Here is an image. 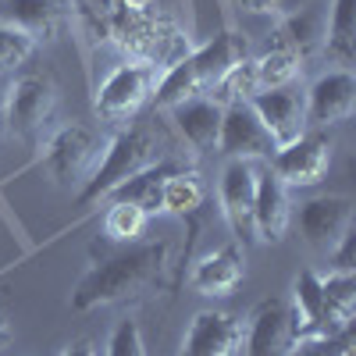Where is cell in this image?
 Listing matches in <instances>:
<instances>
[{
    "mask_svg": "<svg viewBox=\"0 0 356 356\" xmlns=\"http://www.w3.org/2000/svg\"><path fill=\"white\" fill-rule=\"evenodd\" d=\"M168 253L171 243H129V250L114 253L107 260H100L97 267H89L82 275V282L72 292V310L86 314V310H100V307H114L136 300L146 289H154L164 282L168 271Z\"/></svg>",
    "mask_w": 356,
    "mask_h": 356,
    "instance_id": "obj_1",
    "label": "cell"
},
{
    "mask_svg": "<svg viewBox=\"0 0 356 356\" xmlns=\"http://www.w3.org/2000/svg\"><path fill=\"white\" fill-rule=\"evenodd\" d=\"M107 43L125 54V61H150L168 72L193 50L189 33L150 0H122L107 15Z\"/></svg>",
    "mask_w": 356,
    "mask_h": 356,
    "instance_id": "obj_2",
    "label": "cell"
},
{
    "mask_svg": "<svg viewBox=\"0 0 356 356\" xmlns=\"http://www.w3.org/2000/svg\"><path fill=\"white\" fill-rule=\"evenodd\" d=\"M164 157H171V143H168V132L157 125V118H143V122L122 125L118 136L107 143L100 164L82 178V189L75 193V207H93V203L107 200L122 182L161 164Z\"/></svg>",
    "mask_w": 356,
    "mask_h": 356,
    "instance_id": "obj_3",
    "label": "cell"
},
{
    "mask_svg": "<svg viewBox=\"0 0 356 356\" xmlns=\"http://www.w3.org/2000/svg\"><path fill=\"white\" fill-rule=\"evenodd\" d=\"M246 57V40L239 33H232V29H221L214 40H207L203 47L189 50L182 61H175L157 89H154V107L157 111H171L175 104L182 100H193V97H207L211 89L218 86V79Z\"/></svg>",
    "mask_w": 356,
    "mask_h": 356,
    "instance_id": "obj_4",
    "label": "cell"
},
{
    "mask_svg": "<svg viewBox=\"0 0 356 356\" xmlns=\"http://www.w3.org/2000/svg\"><path fill=\"white\" fill-rule=\"evenodd\" d=\"M161 75L164 72L150 61H122L97 86V97H93L97 114L111 125H129L143 111V104L154 100V89H157Z\"/></svg>",
    "mask_w": 356,
    "mask_h": 356,
    "instance_id": "obj_5",
    "label": "cell"
},
{
    "mask_svg": "<svg viewBox=\"0 0 356 356\" xmlns=\"http://www.w3.org/2000/svg\"><path fill=\"white\" fill-rule=\"evenodd\" d=\"M57 107V86L47 72H22L11 86H8V104H4V118L11 136L36 143L40 132L50 125Z\"/></svg>",
    "mask_w": 356,
    "mask_h": 356,
    "instance_id": "obj_6",
    "label": "cell"
},
{
    "mask_svg": "<svg viewBox=\"0 0 356 356\" xmlns=\"http://www.w3.org/2000/svg\"><path fill=\"white\" fill-rule=\"evenodd\" d=\"M332 154L335 143L324 132H303L300 139H292L289 146H278V150L267 157V168H271L285 189H310L317 186L332 168Z\"/></svg>",
    "mask_w": 356,
    "mask_h": 356,
    "instance_id": "obj_7",
    "label": "cell"
},
{
    "mask_svg": "<svg viewBox=\"0 0 356 356\" xmlns=\"http://www.w3.org/2000/svg\"><path fill=\"white\" fill-rule=\"evenodd\" d=\"M243 349L246 356H292L300 349L292 307L285 296H267L253 307V314L246 317Z\"/></svg>",
    "mask_w": 356,
    "mask_h": 356,
    "instance_id": "obj_8",
    "label": "cell"
},
{
    "mask_svg": "<svg viewBox=\"0 0 356 356\" xmlns=\"http://www.w3.org/2000/svg\"><path fill=\"white\" fill-rule=\"evenodd\" d=\"M292 321H296V339L300 342H321V339H335L342 332H349L353 324H342L328 300H324V289H321V275L303 267L292 282Z\"/></svg>",
    "mask_w": 356,
    "mask_h": 356,
    "instance_id": "obj_9",
    "label": "cell"
},
{
    "mask_svg": "<svg viewBox=\"0 0 356 356\" xmlns=\"http://www.w3.org/2000/svg\"><path fill=\"white\" fill-rule=\"evenodd\" d=\"M218 154L228 161H267L275 154V139L264 129L250 100L228 104L221 114V132H218Z\"/></svg>",
    "mask_w": 356,
    "mask_h": 356,
    "instance_id": "obj_10",
    "label": "cell"
},
{
    "mask_svg": "<svg viewBox=\"0 0 356 356\" xmlns=\"http://www.w3.org/2000/svg\"><path fill=\"white\" fill-rule=\"evenodd\" d=\"M246 321L228 310H200L189 321L178 356H239Z\"/></svg>",
    "mask_w": 356,
    "mask_h": 356,
    "instance_id": "obj_11",
    "label": "cell"
},
{
    "mask_svg": "<svg viewBox=\"0 0 356 356\" xmlns=\"http://www.w3.org/2000/svg\"><path fill=\"white\" fill-rule=\"evenodd\" d=\"M250 107L257 111L264 129L271 132L275 150L278 146H289L292 139H300L307 132V100H303L300 89H292V86L260 89V93L250 97Z\"/></svg>",
    "mask_w": 356,
    "mask_h": 356,
    "instance_id": "obj_12",
    "label": "cell"
},
{
    "mask_svg": "<svg viewBox=\"0 0 356 356\" xmlns=\"http://www.w3.org/2000/svg\"><path fill=\"white\" fill-rule=\"evenodd\" d=\"M253 193H257V168L253 161H228L218 182L221 214L235 235V243L253 239Z\"/></svg>",
    "mask_w": 356,
    "mask_h": 356,
    "instance_id": "obj_13",
    "label": "cell"
},
{
    "mask_svg": "<svg viewBox=\"0 0 356 356\" xmlns=\"http://www.w3.org/2000/svg\"><path fill=\"white\" fill-rule=\"evenodd\" d=\"M300 235L303 243L317 253H328L342 235L353 228V200L349 196H317V200H307L300 207Z\"/></svg>",
    "mask_w": 356,
    "mask_h": 356,
    "instance_id": "obj_14",
    "label": "cell"
},
{
    "mask_svg": "<svg viewBox=\"0 0 356 356\" xmlns=\"http://www.w3.org/2000/svg\"><path fill=\"white\" fill-rule=\"evenodd\" d=\"M303 100H307V125L324 129V125L346 122L356 111V75L349 68L324 72L321 79H314Z\"/></svg>",
    "mask_w": 356,
    "mask_h": 356,
    "instance_id": "obj_15",
    "label": "cell"
},
{
    "mask_svg": "<svg viewBox=\"0 0 356 356\" xmlns=\"http://www.w3.org/2000/svg\"><path fill=\"white\" fill-rule=\"evenodd\" d=\"M72 18V0H0V22L29 40H57Z\"/></svg>",
    "mask_w": 356,
    "mask_h": 356,
    "instance_id": "obj_16",
    "label": "cell"
},
{
    "mask_svg": "<svg viewBox=\"0 0 356 356\" xmlns=\"http://www.w3.org/2000/svg\"><path fill=\"white\" fill-rule=\"evenodd\" d=\"M93 154H97L93 129H86V125H65V129H57L54 139L47 143L43 164H47V171L61 186H72V182H82V175H86L89 161H93Z\"/></svg>",
    "mask_w": 356,
    "mask_h": 356,
    "instance_id": "obj_17",
    "label": "cell"
},
{
    "mask_svg": "<svg viewBox=\"0 0 356 356\" xmlns=\"http://www.w3.org/2000/svg\"><path fill=\"white\" fill-rule=\"evenodd\" d=\"M292 221L289 189L271 168H257V193H253V239L282 243Z\"/></svg>",
    "mask_w": 356,
    "mask_h": 356,
    "instance_id": "obj_18",
    "label": "cell"
},
{
    "mask_svg": "<svg viewBox=\"0 0 356 356\" xmlns=\"http://www.w3.org/2000/svg\"><path fill=\"white\" fill-rule=\"evenodd\" d=\"M221 114L225 107L214 97H193L171 107V122L196 154L218 150V132H221Z\"/></svg>",
    "mask_w": 356,
    "mask_h": 356,
    "instance_id": "obj_19",
    "label": "cell"
},
{
    "mask_svg": "<svg viewBox=\"0 0 356 356\" xmlns=\"http://www.w3.org/2000/svg\"><path fill=\"white\" fill-rule=\"evenodd\" d=\"M193 289L200 296H228L235 285L243 282V246L228 243L214 253H207L193 267Z\"/></svg>",
    "mask_w": 356,
    "mask_h": 356,
    "instance_id": "obj_20",
    "label": "cell"
},
{
    "mask_svg": "<svg viewBox=\"0 0 356 356\" xmlns=\"http://www.w3.org/2000/svg\"><path fill=\"white\" fill-rule=\"evenodd\" d=\"M178 168H182V164H178L175 157H164L161 164L146 168V171L132 175L129 182H122L107 200H111V203H136V207H143L146 214H161V189H164V178L175 175Z\"/></svg>",
    "mask_w": 356,
    "mask_h": 356,
    "instance_id": "obj_21",
    "label": "cell"
},
{
    "mask_svg": "<svg viewBox=\"0 0 356 356\" xmlns=\"http://www.w3.org/2000/svg\"><path fill=\"white\" fill-rule=\"evenodd\" d=\"M207 200V186L203 178L193 171V168H178L175 175L164 178V189H161V214H171V218H196L200 207Z\"/></svg>",
    "mask_w": 356,
    "mask_h": 356,
    "instance_id": "obj_22",
    "label": "cell"
},
{
    "mask_svg": "<svg viewBox=\"0 0 356 356\" xmlns=\"http://www.w3.org/2000/svg\"><path fill=\"white\" fill-rule=\"evenodd\" d=\"M324 54L339 68L356 61V0H332V15L324 25Z\"/></svg>",
    "mask_w": 356,
    "mask_h": 356,
    "instance_id": "obj_23",
    "label": "cell"
},
{
    "mask_svg": "<svg viewBox=\"0 0 356 356\" xmlns=\"http://www.w3.org/2000/svg\"><path fill=\"white\" fill-rule=\"evenodd\" d=\"M317 40H321V18H317L314 8H303L300 15H289V18L278 22V29L267 36V47L292 50V54H300L307 61L310 50L317 47Z\"/></svg>",
    "mask_w": 356,
    "mask_h": 356,
    "instance_id": "obj_24",
    "label": "cell"
},
{
    "mask_svg": "<svg viewBox=\"0 0 356 356\" xmlns=\"http://www.w3.org/2000/svg\"><path fill=\"white\" fill-rule=\"evenodd\" d=\"M303 57L282 50V47H264L260 57H253V68H257V86L260 89H278V86H292V79L303 72Z\"/></svg>",
    "mask_w": 356,
    "mask_h": 356,
    "instance_id": "obj_25",
    "label": "cell"
},
{
    "mask_svg": "<svg viewBox=\"0 0 356 356\" xmlns=\"http://www.w3.org/2000/svg\"><path fill=\"white\" fill-rule=\"evenodd\" d=\"M253 93H260V86H257V68H253V57H243V61H235V65L218 79V86H214L207 97H214L221 107H228V104L250 100Z\"/></svg>",
    "mask_w": 356,
    "mask_h": 356,
    "instance_id": "obj_26",
    "label": "cell"
},
{
    "mask_svg": "<svg viewBox=\"0 0 356 356\" xmlns=\"http://www.w3.org/2000/svg\"><path fill=\"white\" fill-rule=\"evenodd\" d=\"M146 225H150V214L136 203H111L107 214H104V232L111 235L114 243H139Z\"/></svg>",
    "mask_w": 356,
    "mask_h": 356,
    "instance_id": "obj_27",
    "label": "cell"
},
{
    "mask_svg": "<svg viewBox=\"0 0 356 356\" xmlns=\"http://www.w3.org/2000/svg\"><path fill=\"white\" fill-rule=\"evenodd\" d=\"M321 289H324V300H328L332 314L342 324H353V314H356V275L353 271H328L321 278Z\"/></svg>",
    "mask_w": 356,
    "mask_h": 356,
    "instance_id": "obj_28",
    "label": "cell"
},
{
    "mask_svg": "<svg viewBox=\"0 0 356 356\" xmlns=\"http://www.w3.org/2000/svg\"><path fill=\"white\" fill-rule=\"evenodd\" d=\"M33 54H36V40H29L25 33H18V29L0 22V75L18 72Z\"/></svg>",
    "mask_w": 356,
    "mask_h": 356,
    "instance_id": "obj_29",
    "label": "cell"
},
{
    "mask_svg": "<svg viewBox=\"0 0 356 356\" xmlns=\"http://www.w3.org/2000/svg\"><path fill=\"white\" fill-rule=\"evenodd\" d=\"M107 356H146V346H143V332L136 321H122L114 328L111 342H107Z\"/></svg>",
    "mask_w": 356,
    "mask_h": 356,
    "instance_id": "obj_30",
    "label": "cell"
},
{
    "mask_svg": "<svg viewBox=\"0 0 356 356\" xmlns=\"http://www.w3.org/2000/svg\"><path fill=\"white\" fill-rule=\"evenodd\" d=\"M292 356H353V328L335 335V339H321V342H300Z\"/></svg>",
    "mask_w": 356,
    "mask_h": 356,
    "instance_id": "obj_31",
    "label": "cell"
},
{
    "mask_svg": "<svg viewBox=\"0 0 356 356\" xmlns=\"http://www.w3.org/2000/svg\"><path fill=\"white\" fill-rule=\"evenodd\" d=\"M353 243H356V232L349 228L346 235H342V239L328 250V253H324V257H328V264H332V271H353Z\"/></svg>",
    "mask_w": 356,
    "mask_h": 356,
    "instance_id": "obj_32",
    "label": "cell"
},
{
    "mask_svg": "<svg viewBox=\"0 0 356 356\" xmlns=\"http://www.w3.org/2000/svg\"><path fill=\"white\" fill-rule=\"evenodd\" d=\"M239 11L260 15V18H282L285 15V0H232Z\"/></svg>",
    "mask_w": 356,
    "mask_h": 356,
    "instance_id": "obj_33",
    "label": "cell"
},
{
    "mask_svg": "<svg viewBox=\"0 0 356 356\" xmlns=\"http://www.w3.org/2000/svg\"><path fill=\"white\" fill-rule=\"evenodd\" d=\"M61 356H100V353H97V346L89 339H75V342H68L61 349Z\"/></svg>",
    "mask_w": 356,
    "mask_h": 356,
    "instance_id": "obj_34",
    "label": "cell"
},
{
    "mask_svg": "<svg viewBox=\"0 0 356 356\" xmlns=\"http://www.w3.org/2000/svg\"><path fill=\"white\" fill-rule=\"evenodd\" d=\"M11 342V324H8V317L4 314H0V349H4Z\"/></svg>",
    "mask_w": 356,
    "mask_h": 356,
    "instance_id": "obj_35",
    "label": "cell"
}]
</instances>
